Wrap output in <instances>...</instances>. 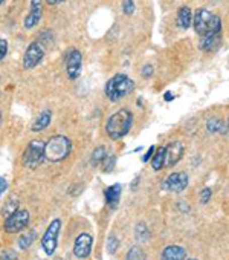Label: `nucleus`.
Masks as SVG:
<instances>
[{
  "mask_svg": "<svg viewBox=\"0 0 229 260\" xmlns=\"http://www.w3.org/2000/svg\"><path fill=\"white\" fill-rule=\"evenodd\" d=\"M179 208H181L182 212H185V213L190 212V206L187 205V202H179Z\"/></svg>",
  "mask_w": 229,
  "mask_h": 260,
  "instance_id": "35",
  "label": "nucleus"
},
{
  "mask_svg": "<svg viewBox=\"0 0 229 260\" xmlns=\"http://www.w3.org/2000/svg\"><path fill=\"white\" fill-rule=\"evenodd\" d=\"M193 26L194 31L200 37H209V35H217L221 32V20L218 16L212 14L206 8H199L194 14L193 19Z\"/></svg>",
  "mask_w": 229,
  "mask_h": 260,
  "instance_id": "1",
  "label": "nucleus"
},
{
  "mask_svg": "<svg viewBox=\"0 0 229 260\" xmlns=\"http://www.w3.org/2000/svg\"><path fill=\"white\" fill-rule=\"evenodd\" d=\"M7 188H8V182H7V179L0 176V196H2V194L7 191Z\"/></svg>",
  "mask_w": 229,
  "mask_h": 260,
  "instance_id": "34",
  "label": "nucleus"
},
{
  "mask_svg": "<svg viewBox=\"0 0 229 260\" xmlns=\"http://www.w3.org/2000/svg\"><path fill=\"white\" fill-rule=\"evenodd\" d=\"M163 98H165V101H169V99H173V95H169V92H166Z\"/></svg>",
  "mask_w": 229,
  "mask_h": 260,
  "instance_id": "37",
  "label": "nucleus"
},
{
  "mask_svg": "<svg viewBox=\"0 0 229 260\" xmlns=\"http://www.w3.org/2000/svg\"><path fill=\"white\" fill-rule=\"evenodd\" d=\"M0 123H2V111H0Z\"/></svg>",
  "mask_w": 229,
  "mask_h": 260,
  "instance_id": "38",
  "label": "nucleus"
},
{
  "mask_svg": "<svg viewBox=\"0 0 229 260\" xmlns=\"http://www.w3.org/2000/svg\"><path fill=\"white\" fill-rule=\"evenodd\" d=\"M50 120H52V114H50V111H44V112H41V114H40V117L34 121V124H32L31 130H32V132H41V130H44V129L50 124Z\"/></svg>",
  "mask_w": 229,
  "mask_h": 260,
  "instance_id": "18",
  "label": "nucleus"
},
{
  "mask_svg": "<svg viewBox=\"0 0 229 260\" xmlns=\"http://www.w3.org/2000/svg\"><path fill=\"white\" fill-rule=\"evenodd\" d=\"M17 252L13 251V249H7L2 252V255H0V260H17Z\"/></svg>",
  "mask_w": 229,
  "mask_h": 260,
  "instance_id": "29",
  "label": "nucleus"
},
{
  "mask_svg": "<svg viewBox=\"0 0 229 260\" xmlns=\"http://www.w3.org/2000/svg\"><path fill=\"white\" fill-rule=\"evenodd\" d=\"M188 175L185 172H179V173H171L165 182H163V188L166 191H171V193H182L187 187H188Z\"/></svg>",
  "mask_w": 229,
  "mask_h": 260,
  "instance_id": "9",
  "label": "nucleus"
},
{
  "mask_svg": "<svg viewBox=\"0 0 229 260\" xmlns=\"http://www.w3.org/2000/svg\"><path fill=\"white\" fill-rule=\"evenodd\" d=\"M176 23L181 29H188L193 25V14L190 7H181V10L178 11Z\"/></svg>",
  "mask_w": 229,
  "mask_h": 260,
  "instance_id": "16",
  "label": "nucleus"
},
{
  "mask_svg": "<svg viewBox=\"0 0 229 260\" xmlns=\"http://www.w3.org/2000/svg\"><path fill=\"white\" fill-rule=\"evenodd\" d=\"M209 199H211V190H209V188H203V190L200 191V202L205 205V203H208Z\"/></svg>",
  "mask_w": 229,
  "mask_h": 260,
  "instance_id": "31",
  "label": "nucleus"
},
{
  "mask_svg": "<svg viewBox=\"0 0 229 260\" xmlns=\"http://www.w3.org/2000/svg\"><path fill=\"white\" fill-rule=\"evenodd\" d=\"M7 52H8V41L4 40V38H0V62L5 59Z\"/></svg>",
  "mask_w": 229,
  "mask_h": 260,
  "instance_id": "30",
  "label": "nucleus"
},
{
  "mask_svg": "<svg viewBox=\"0 0 229 260\" xmlns=\"http://www.w3.org/2000/svg\"><path fill=\"white\" fill-rule=\"evenodd\" d=\"M113 166H115V156L107 154L105 158H104V161H102V170L104 172H111Z\"/></svg>",
  "mask_w": 229,
  "mask_h": 260,
  "instance_id": "27",
  "label": "nucleus"
},
{
  "mask_svg": "<svg viewBox=\"0 0 229 260\" xmlns=\"http://www.w3.org/2000/svg\"><path fill=\"white\" fill-rule=\"evenodd\" d=\"M154 150H156V147H154V145H151V147L148 148L147 154H144V156H142V161H144V163H147V161H150V160L153 158V153H154Z\"/></svg>",
  "mask_w": 229,
  "mask_h": 260,
  "instance_id": "32",
  "label": "nucleus"
},
{
  "mask_svg": "<svg viewBox=\"0 0 229 260\" xmlns=\"http://www.w3.org/2000/svg\"><path fill=\"white\" fill-rule=\"evenodd\" d=\"M72 142L63 135L52 136L44 145V158L50 163H60L71 154Z\"/></svg>",
  "mask_w": 229,
  "mask_h": 260,
  "instance_id": "3",
  "label": "nucleus"
},
{
  "mask_svg": "<svg viewBox=\"0 0 229 260\" xmlns=\"http://www.w3.org/2000/svg\"><path fill=\"white\" fill-rule=\"evenodd\" d=\"M145 258H147V255H145L144 249L138 245L132 246L126 255V260H145Z\"/></svg>",
  "mask_w": 229,
  "mask_h": 260,
  "instance_id": "25",
  "label": "nucleus"
},
{
  "mask_svg": "<svg viewBox=\"0 0 229 260\" xmlns=\"http://www.w3.org/2000/svg\"><path fill=\"white\" fill-rule=\"evenodd\" d=\"M133 126V115L127 109H121L117 114H113L105 124L107 135L111 139H121L124 138Z\"/></svg>",
  "mask_w": 229,
  "mask_h": 260,
  "instance_id": "2",
  "label": "nucleus"
},
{
  "mask_svg": "<svg viewBox=\"0 0 229 260\" xmlns=\"http://www.w3.org/2000/svg\"><path fill=\"white\" fill-rule=\"evenodd\" d=\"M151 75H153V66H150V65L144 66V68H142V77H144V78H148V77H151Z\"/></svg>",
  "mask_w": 229,
  "mask_h": 260,
  "instance_id": "33",
  "label": "nucleus"
},
{
  "mask_svg": "<svg viewBox=\"0 0 229 260\" xmlns=\"http://www.w3.org/2000/svg\"><path fill=\"white\" fill-rule=\"evenodd\" d=\"M135 90V81L124 74H117L105 84V95L110 101H120Z\"/></svg>",
  "mask_w": 229,
  "mask_h": 260,
  "instance_id": "4",
  "label": "nucleus"
},
{
  "mask_svg": "<svg viewBox=\"0 0 229 260\" xmlns=\"http://www.w3.org/2000/svg\"><path fill=\"white\" fill-rule=\"evenodd\" d=\"M92 245H93V239L90 234L87 233H81L74 243V255L78 258H86L89 257L90 251H92Z\"/></svg>",
  "mask_w": 229,
  "mask_h": 260,
  "instance_id": "12",
  "label": "nucleus"
},
{
  "mask_svg": "<svg viewBox=\"0 0 229 260\" xmlns=\"http://www.w3.org/2000/svg\"><path fill=\"white\" fill-rule=\"evenodd\" d=\"M160 258L162 260H185L187 251H185V248H182L179 245H169L162 251Z\"/></svg>",
  "mask_w": 229,
  "mask_h": 260,
  "instance_id": "14",
  "label": "nucleus"
},
{
  "mask_svg": "<svg viewBox=\"0 0 229 260\" xmlns=\"http://www.w3.org/2000/svg\"><path fill=\"white\" fill-rule=\"evenodd\" d=\"M41 13H43V0H31V10L23 20V26L26 29L34 28L41 19Z\"/></svg>",
  "mask_w": 229,
  "mask_h": 260,
  "instance_id": "13",
  "label": "nucleus"
},
{
  "mask_svg": "<svg viewBox=\"0 0 229 260\" xmlns=\"http://www.w3.org/2000/svg\"><path fill=\"white\" fill-rule=\"evenodd\" d=\"M206 129L211 132V133H224V126L221 123V120H218L217 117H212L206 121Z\"/></svg>",
  "mask_w": 229,
  "mask_h": 260,
  "instance_id": "24",
  "label": "nucleus"
},
{
  "mask_svg": "<svg viewBox=\"0 0 229 260\" xmlns=\"http://www.w3.org/2000/svg\"><path fill=\"white\" fill-rule=\"evenodd\" d=\"M4 2H5V0H0V5H2V4H4Z\"/></svg>",
  "mask_w": 229,
  "mask_h": 260,
  "instance_id": "39",
  "label": "nucleus"
},
{
  "mask_svg": "<svg viewBox=\"0 0 229 260\" xmlns=\"http://www.w3.org/2000/svg\"><path fill=\"white\" fill-rule=\"evenodd\" d=\"M188 260H197V258H188Z\"/></svg>",
  "mask_w": 229,
  "mask_h": 260,
  "instance_id": "40",
  "label": "nucleus"
},
{
  "mask_svg": "<svg viewBox=\"0 0 229 260\" xmlns=\"http://www.w3.org/2000/svg\"><path fill=\"white\" fill-rule=\"evenodd\" d=\"M121 194H123V187L121 184H113L110 185L107 190H105V202L110 208H117L118 203H120V199H121Z\"/></svg>",
  "mask_w": 229,
  "mask_h": 260,
  "instance_id": "15",
  "label": "nucleus"
},
{
  "mask_svg": "<svg viewBox=\"0 0 229 260\" xmlns=\"http://www.w3.org/2000/svg\"><path fill=\"white\" fill-rule=\"evenodd\" d=\"M44 57V50L43 47L40 46V43L37 41H32L26 52H25V57H23V68L25 69H34L37 65H40V62L43 60Z\"/></svg>",
  "mask_w": 229,
  "mask_h": 260,
  "instance_id": "8",
  "label": "nucleus"
},
{
  "mask_svg": "<svg viewBox=\"0 0 229 260\" xmlns=\"http://www.w3.org/2000/svg\"><path fill=\"white\" fill-rule=\"evenodd\" d=\"M29 224V212L28 210H17L14 215L5 219V231L10 234H16L23 231Z\"/></svg>",
  "mask_w": 229,
  "mask_h": 260,
  "instance_id": "7",
  "label": "nucleus"
},
{
  "mask_svg": "<svg viewBox=\"0 0 229 260\" xmlns=\"http://www.w3.org/2000/svg\"><path fill=\"white\" fill-rule=\"evenodd\" d=\"M44 142L40 139H34L28 144V147L25 148L23 153V164L28 169H37L41 161L44 160Z\"/></svg>",
  "mask_w": 229,
  "mask_h": 260,
  "instance_id": "5",
  "label": "nucleus"
},
{
  "mask_svg": "<svg viewBox=\"0 0 229 260\" xmlns=\"http://www.w3.org/2000/svg\"><path fill=\"white\" fill-rule=\"evenodd\" d=\"M107 156V151H105V147H102V145H99V147H96L95 150H93V153H92V158H90V163H92V166H99V164H102V161H104V158Z\"/></svg>",
  "mask_w": 229,
  "mask_h": 260,
  "instance_id": "23",
  "label": "nucleus"
},
{
  "mask_svg": "<svg viewBox=\"0 0 229 260\" xmlns=\"http://www.w3.org/2000/svg\"><path fill=\"white\" fill-rule=\"evenodd\" d=\"M118 246H120L118 237L111 234V236L108 237V240H107V251H108L110 254H115V252H117V249H118Z\"/></svg>",
  "mask_w": 229,
  "mask_h": 260,
  "instance_id": "26",
  "label": "nucleus"
},
{
  "mask_svg": "<svg viewBox=\"0 0 229 260\" xmlns=\"http://www.w3.org/2000/svg\"><path fill=\"white\" fill-rule=\"evenodd\" d=\"M65 0H46V4L49 5H59V4H63Z\"/></svg>",
  "mask_w": 229,
  "mask_h": 260,
  "instance_id": "36",
  "label": "nucleus"
},
{
  "mask_svg": "<svg viewBox=\"0 0 229 260\" xmlns=\"http://www.w3.org/2000/svg\"><path fill=\"white\" fill-rule=\"evenodd\" d=\"M123 11L127 16H132L135 13V2H133V0H123Z\"/></svg>",
  "mask_w": 229,
  "mask_h": 260,
  "instance_id": "28",
  "label": "nucleus"
},
{
  "mask_svg": "<svg viewBox=\"0 0 229 260\" xmlns=\"http://www.w3.org/2000/svg\"><path fill=\"white\" fill-rule=\"evenodd\" d=\"M81 66H83V56L81 52L77 49H72L66 56V71L71 80H75L81 74Z\"/></svg>",
  "mask_w": 229,
  "mask_h": 260,
  "instance_id": "11",
  "label": "nucleus"
},
{
  "mask_svg": "<svg viewBox=\"0 0 229 260\" xmlns=\"http://www.w3.org/2000/svg\"><path fill=\"white\" fill-rule=\"evenodd\" d=\"M60 228H62V221L60 219H53L49 224L46 233L41 237V246H43V249H44V252L47 255H52L55 252V249H56V243H59L56 240H59Z\"/></svg>",
  "mask_w": 229,
  "mask_h": 260,
  "instance_id": "6",
  "label": "nucleus"
},
{
  "mask_svg": "<svg viewBox=\"0 0 229 260\" xmlns=\"http://www.w3.org/2000/svg\"><path fill=\"white\" fill-rule=\"evenodd\" d=\"M35 237H37V233L34 230H28V231L25 230V234H22L19 237V246H20V249H28L34 243Z\"/></svg>",
  "mask_w": 229,
  "mask_h": 260,
  "instance_id": "20",
  "label": "nucleus"
},
{
  "mask_svg": "<svg viewBox=\"0 0 229 260\" xmlns=\"http://www.w3.org/2000/svg\"><path fill=\"white\" fill-rule=\"evenodd\" d=\"M151 167H153L154 172L165 167V147H159V148L154 150V154L151 158Z\"/></svg>",
  "mask_w": 229,
  "mask_h": 260,
  "instance_id": "19",
  "label": "nucleus"
},
{
  "mask_svg": "<svg viewBox=\"0 0 229 260\" xmlns=\"http://www.w3.org/2000/svg\"><path fill=\"white\" fill-rule=\"evenodd\" d=\"M220 41H221V35L217 34V35H209V37H200V41H199V47L202 50H214L220 46Z\"/></svg>",
  "mask_w": 229,
  "mask_h": 260,
  "instance_id": "17",
  "label": "nucleus"
},
{
  "mask_svg": "<svg viewBox=\"0 0 229 260\" xmlns=\"http://www.w3.org/2000/svg\"><path fill=\"white\" fill-rule=\"evenodd\" d=\"M17 210H19V200L11 197V199H8V200L5 202V205H4V208H2V216L7 219V218H10L11 215H14Z\"/></svg>",
  "mask_w": 229,
  "mask_h": 260,
  "instance_id": "22",
  "label": "nucleus"
},
{
  "mask_svg": "<svg viewBox=\"0 0 229 260\" xmlns=\"http://www.w3.org/2000/svg\"><path fill=\"white\" fill-rule=\"evenodd\" d=\"M135 237L138 242H148L150 240V230L144 222H139L135 228Z\"/></svg>",
  "mask_w": 229,
  "mask_h": 260,
  "instance_id": "21",
  "label": "nucleus"
},
{
  "mask_svg": "<svg viewBox=\"0 0 229 260\" xmlns=\"http://www.w3.org/2000/svg\"><path fill=\"white\" fill-rule=\"evenodd\" d=\"M185 145L182 141H173L165 147V167H175L184 156Z\"/></svg>",
  "mask_w": 229,
  "mask_h": 260,
  "instance_id": "10",
  "label": "nucleus"
}]
</instances>
